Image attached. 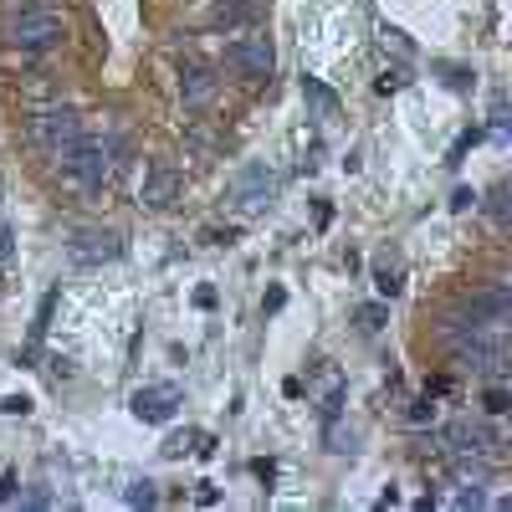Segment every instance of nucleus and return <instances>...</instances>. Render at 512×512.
Wrapping results in <instances>:
<instances>
[{
    "instance_id": "5",
    "label": "nucleus",
    "mask_w": 512,
    "mask_h": 512,
    "mask_svg": "<svg viewBox=\"0 0 512 512\" xmlns=\"http://www.w3.org/2000/svg\"><path fill=\"white\" fill-rule=\"evenodd\" d=\"M118 251H123V241H118L113 231H82V236L72 241V262L98 267V262H113Z\"/></svg>"
},
{
    "instance_id": "16",
    "label": "nucleus",
    "mask_w": 512,
    "mask_h": 512,
    "mask_svg": "<svg viewBox=\"0 0 512 512\" xmlns=\"http://www.w3.org/2000/svg\"><path fill=\"white\" fill-rule=\"evenodd\" d=\"M472 144H477V134H461V139L451 144V164H461V154H466V149H472Z\"/></svg>"
},
{
    "instance_id": "18",
    "label": "nucleus",
    "mask_w": 512,
    "mask_h": 512,
    "mask_svg": "<svg viewBox=\"0 0 512 512\" xmlns=\"http://www.w3.org/2000/svg\"><path fill=\"white\" fill-rule=\"evenodd\" d=\"M466 205H477V195H472V190H456V195H451V210H466Z\"/></svg>"
},
{
    "instance_id": "2",
    "label": "nucleus",
    "mask_w": 512,
    "mask_h": 512,
    "mask_svg": "<svg viewBox=\"0 0 512 512\" xmlns=\"http://www.w3.org/2000/svg\"><path fill=\"white\" fill-rule=\"evenodd\" d=\"M62 36H67V26H62V16L47 11V6L16 11V16L6 21V41H11L16 52H47V47H57Z\"/></svg>"
},
{
    "instance_id": "7",
    "label": "nucleus",
    "mask_w": 512,
    "mask_h": 512,
    "mask_svg": "<svg viewBox=\"0 0 512 512\" xmlns=\"http://www.w3.org/2000/svg\"><path fill=\"white\" fill-rule=\"evenodd\" d=\"M451 446L456 451H472V456H492L497 451V436L487 431V425H477V420H456L451 425Z\"/></svg>"
},
{
    "instance_id": "1",
    "label": "nucleus",
    "mask_w": 512,
    "mask_h": 512,
    "mask_svg": "<svg viewBox=\"0 0 512 512\" xmlns=\"http://www.w3.org/2000/svg\"><path fill=\"white\" fill-rule=\"evenodd\" d=\"M118 149H113V139H77L67 154H62V164H67V175L82 185V190H103L108 180H113V159Z\"/></svg>"
},
{
    "instance_id": "13",
    "label": "nucleus",
    "mask_w": 512,
    "mask_h": 512,
    "mask_svg": "<svg viewBox=\"0 0 512 512\" xmlns=\"http://www.w3.org/2000/svg\"><path fill=\"white\" fill-rule=\"evenodd\" d=\"M154 482H134V492H128V502H134V507H154Z\"/></svg>"
},
{
    "instance_id": "6",
    "label": "nucleus",
    "mask_w": 512,
    "mask_h": 512,
    "mask_svg": "<svg viewBox=\"0 0 512 512\" xmlns=\"http://www.w3.org/2000/svg\"><path fill=\"white\" fill-rule=\"evenodd\" d=\"M175 195H180V175H175L169 164H154L149 180H144V190H139V200H144L149 210H169V205H175Z\"/></svg>"
},
{
    "instance_id": "10",
    "label": "nucleus",
    "mask_w": 512,
    "mask_h": 512,
    "mask_svg": "<svg viewBox=\"0 0 512 512\" xmlns=\"http://www.w3.org/2000/svg\"><path fill=\"white\" fill-rule=\"evenodd\" d=\"M210 88H216V77H210L205 67H185V77H180V93H185V108H200V103L210 98Z\"/></svg>"
},
{
    "instance_id": "4",
    "label": "nucleus",
    "mask_w": 512,
    "mask_h": 512,
    "mask_svg": "<svg viewBox=\"0 0 512 512\" xmlns=\"http://www.w3.org/2000/svg\"><path fill=\"white\" fill-rule=\"evenodd\" d=\"M231 62H236L246 77H272L277 52H272V41H267V36H241L236 47H231Z\"/></svg>"
},
{
    "instance_id": "8",
    "label": "nucleus",
    "mask_w": 512,
    "mask_h": 512,
    "mask_svg": "<svg viewBox=\"0 0 512 512\" xmlns=\"http://www.w3.org/2000/svg\"><path fill=\"white\" fill-rule=\"evenodd\" d=\"M134 415L149 420V425L169 420V415H175V390H169V384H159V390H139L134 395Z\"/></svg>"
},
{
    "instance_id": "3",
    "label": "nucleus",
    "mask_w": 512,
    "mask_h": 512,
    "mask_svg": "<svg viewBox=\"0 0 512 512\" xmlns=\"http://www.w3.org/2000/svg\"><path fill=\"white\" fill-rule=\"evenodd\" d=\"M31 139L47 149L52 159H62V154L82 139V118H77V108H41V113H31Z\"/></svg>"
},
{
    "instance_id": "17",
    "label": "nucleus",
    "mask_w": 512,
    "mask_h": 512,
    "mask_svg": "<svg viewBox=\"0 0 512 512\" xmlns=\"http://www.w3.org/2000/svg\"><path fill=\"white\" fill-rule=\"evenodd\" d=\"M507 410V395L502 390H487V415H502Z\"/></svg>"
},
{
    "instance_id": "14",
    "label": "nucleus",
    "mask_w": 512,
    "mask_h": 512,
    "mask_svg": "<svg viewBox=\"0 0 512 512\" xmlns=\"http://www.w3.org/2000/svg\"><path fill=\"white\" fill-rule=\"evenodd\" d=\"M405 82H410L405 72H384V77H379V93H400V88H405Z\"/></svg>"
},
{
    "instance_id": "11",
    "label": "nucleus",
    "mask_w": 512,
    "mask_h": 512,
    "mask_svg": "<svg viewBox=\"0 0 512 512\" xmlns=\"http://www.w3.org/2000/svg\"><path fill=\"white\" fill-rule=\"evenodd\" d=\"M374 287H379V297H400V272L390 262H379L374 267Z\"/></svg>"
},
{
    "instance_id": "12",
    "label": "nucleus",
    "mask_w": 512,
    "mask_h": 512,
    "mask_svg": "<svg viewBox=\"0 0 512 512\" xmlns=\"http://www.w3.org/2000/svg\"><path fill=\"white\" fill-rule=\"evenodd\" d=\"M359 328H364V333H379V328H384V308H379V303H364V308H359Z\"/></svg>"
},
{
    "instance_id": "9",
    "label": "nucleus",
    "mask_w": 512,
    "mask_h": 512,
    "mask_svg": "<svg viewBox=\"0 0 512 512\" xmlns=\"http://www.w3.org/2000/svg\"><path fill=\"white\" fill-rule=\"evenodd\" d=\"M236 195H241V205H246V210H262V205H272V195H277V180L267 175V169H246Z\"/></svg>"
},
{
    "instance_id": "19",
    "label": "nucleus",
    "mask_w": 512,
    "mask_h": 512,
    "mask_svg": "<svg viewBox=\"0 0 512 512\" xmlns=\"http://www.w3.org/2000/svg\"><path fill=\"white\" fill-rule=\"evenodd\" d=\"M431 410H436L431 400H415V410H410V420H431Z\"/></svg>"
},
{
    "instance_id": "15",
    "label": "nucleus",
    "mask_w": 512,
    "mask_h": 512,
    "mask_svg": "<svg viewBox=\"0 0 512 512\" xmlns=\"http://www.w3.org/2000/svg\"><path fill=\"white\" fill-rule=\"evenodd\" d=\"M0 410H6V415H26L31 400H26V395H6V400H0Z\"/></svg>"
}]
</instances>
